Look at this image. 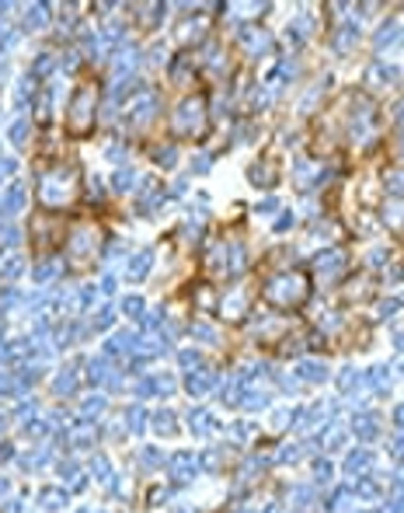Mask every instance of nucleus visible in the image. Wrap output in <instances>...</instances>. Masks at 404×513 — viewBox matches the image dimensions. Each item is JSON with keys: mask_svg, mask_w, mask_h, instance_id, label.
Wrapping results in <instances>:
<instances>
[{"mask_svg": "<svg viewBox=\"0 0 404 513\" xmlns=\"http://www.w3.org/2000/svg\"><path fill=\"white\" fill-rule=\"evenodd\" d=\"M101 409H105V398H101V395H94V398L84 402V412H91V416H98Z\"/></svg>", "mask_w": 404, "mask_h": 513, "instance_id": "2eb2a0df", "label": "nucleus"}, {"mask_svg": "<svg viewBox=\"0 0 404 513\" xmlns=\"http://www.w3.org/2000/svg\"><path fill=\"white\" fill-rule=\"evenodd\" d=\"M352 426H355V433H359L362 440H373V437H376V419H373V416H355V419H352Z\"/></svg>", "mask_w": 404, "mask_h": 513, "instance_id": "7ed1b4c3", "label": "nucleus"}, {"mask_svg": "<svg viewBox=\"0 0 404 513\" xmlns=\"http://www.w3.org/2000/svg\"><path fill=\"white\" fill-rule=\"evenodd\" d=\"M359 513H362V510H359Z\"/></svg>", "mask_w": 404, "mask_h": 513, "instance_id": "f704fd0d", "label": "nucleus"}, {"mask_svg": "<svg viewBox=\"0 0 404 513\" xmlns=\"http://www.w3.org/2000/svg\"><path fill=\"white\" fill-rule=\"evenodd\" d=\"M25 137H28V119H18V122L11 126V144L21 147V144H25Z\"/></svg>", "mask_w": 404, "mask_h": 513, "instance_id": "f8f14e48", "label": "nucleus"}, {"mask_svg": "<svg viewBox=\"0 0 404 513\" xmlns=\"http://www.w3.org/2000/svg\"><path fill=\"white\" fill-rule=\"evenodd\" d=\"M129 426H133V433H146V409L143 405L129 409Z\"/></svg>", "mask_w": 404, "mask_h": 513, "instance_id": "9d476101", "label": "nucleus"}, {"mask_svg": "<svg viewBox=\"0 0 404 513\" xmlns=\"http://www.w3.org/2000/svg\"><path fill=\"white\" fill-rule=\"evenodd\" d=\"M178 513H192V510H188V506H181V510H178Z\"/></svg>", "mask_w": 404, "mask_h": 513, "instance_id": "2f4dec72", "label": "nucleus"}, {"mask_svg": "<svg viewBox=\"0 0 404 513\" xmlns=\"http://www.w3.org/2000/svg\"><path fill=\"white\" fill-rule=\"evenodd\" d=\"M112 185H115V189H119V192H126V189H129V185H133V171H119V175H115V178H112Z\"/></svg>", "mask_w": 404, "mask_h": 513, "instance_id": "4468645a", "label": "nucleus"}, {"mask_svg": "<svg viewBox=\"0 0 404 513\" xmlns=\"http://www.w3.org/2000/svg\"><path fill=\"white\" fill-rule=\"evenodd\" d=\"M352 384H355V377H352V370H341V377H338V388H341V391H348Z\"/></svg>", "mask_w": 404, "mask_h": 513, "instance_id": "aec40b11", "label": "nucleus"}, {"mask_svg": "<svg viewBox=\"0 0 404 513\" xmlns=\"http://www.w3.org/2000/svg\"><path fill=\"white\" fill-rule=\"evenodd\" d=\"M171 475H174V482H188V478L195 475V461H192V454H178V461L171 464Z\"/></svg>", "mask_w": 404, "mask_h": 513, "instance_id": "f257e3e1", "label": "nucleus"}, {"mask_svg": "<svg viewBox=\"0 0 404 513\" xmlns=\"http://www.w3.org/2000/svg\"><path fill=\"white\" fill-rule=\"evenodd\" d=\"M46 7H32V14H28V28H39L42 21H46V14H42Z\"/></svg>", "mask_w": 404, "mask_h": 513, "instance_id": "f3484780", "label": "nucleus"}, {"mask_svg": "<svg viewBox=\"0 0 404 513\" xmlns=\"http://www.w3.org/2000/svg\"><path fill=\"white\" fill-rule=\"evenodd\" d=\"M122 311H126V314H139V311H143V300H139V297H126V300H122Z\"/></svg>", "mask_w": 404, "mask_h": 513, "instance_id": "dca6fc26", "label": "nucleus"}, {"mask_svg": "<svg viewBox=\"0 0 404 513\" xmlns=\"http://www.w3.org/2000/svg\"><path fill=\"white\" fill-rule=\"evenodd\" d=\"M112 318H115L112 311H101V314L94 318V328H108V325H112Z\"/></svg>", "mask_w": 404, "mask_h": 513, "instance_id": "6ab92c4d", "label": "nucleus"}, {"mask_svg": "<svg viewBox=\"0 0 404 513\" xmlns=\"http://www.w3.org/2000/svg\"><path fill=\"white\" fill-rule=\"evenodd\" d=\"M401 373H404V366H401Z\"/></svg>", "mask_w": 404, "mask_h": 513, "instance_id": "72a5a7b5", "label": "nucleus"}, {"mask_svg": "<svg viewBox=\"0 0 404 513\" xmlns=\"http://www.w3.org/2000/svg\"><path fill=\"white\" fill-rule=\"evenodd\" d=\"M94 475H98V478L108 475V461H105V457H94Z\"/></svg>", "mask_w": 404, "mask_h": 513, "instance_id": "412c9836", "label": "nucleus"}, {"mask_svg": "<svg viewBox=\"0 0 404 513\" xmlns=\"http://www.w3.org/2000/svg\"><path fill=\"white\" fill-rule=\"evenodd\" d=\"M4 489H7V482H0V492H4Z\"/></svg>", "mask_w": 404, "mask_h": 513, "instance_id": "473e14b6", "label": "nucleus"}, {"mask_svg": "<svg viewBox=\"0 0 404 513\" xmlns=\"http://www.w3.org/2000/svg\"><path fill=\"white\" fill-rule=\"evenodd\" d=\"M94 297H98V290H94V287H84V297H80V300H84V307H87V304H94Z\"/></svg>", "mask_w": 404, "mask_h": 513, "instance_id": "b1692460", "label": "nucleus"}, {"mask_svg": "<svg viewBox=\"0 0 404 513\" xmlns=\"http://www.w3.org/2000/svg\"><path fill=\"white\" fill-rule=\"evenodd\" d=\"M146 273H150V251H139L129 266V280H143Z\"/></svg>", "mask_w": 404, "mask_h": 513, "instance_id": "39448f33", "label": "nucleus"}, {"mask_svg": "<svg viewBox=\"0 0 404 513\" xmlns=\"http://www.w3.org/2000/svg\"><path fill=\"white\" fill-rule=\"evenodd\" d=\"M129 346H133V335H129V332H122V335H112V342H108V353L115 356V353H126Z\"/></svg>", "mask_w": 404, "mask_h": 513, "instance_id": "9b49d317", "label": "nucleus"}, {"mask_svg": "<svg viewBox=\"0 0 404 513\" xmlns=\"http://www.w3.org/2000/svg\"><path fill=\"white\" fill-rule=\"evenodd\" d=\"M11 171H14V161H11V157H0V182H4Z\"/></svg>", "mask_w": 404, "mask_h": 513, "instance_id": "4be33fe9", "label": "nucleus"}, {"mask_svg": "<svg viewBox=\"0 0 404 513\" xmlns=\"http://www.w3.org/2000/svg\"><path fill=\"white\" fill-rule=\"evenodd\" d=\"M153 426H157V433L160 437H167V433H174L171 426H174V416H171V409H164V412H157L153 416Z\"/></svg>", "mask_w": 404, "mask_h": 513, "instance_id": "6e6552de", "label": "nucleus"}, {"mask_svg": "<svg viewBox=\"0 0 404 513\" xmlns=\"http://www.w3.org/2000/svg\"><path fill=\"white\" fill-rule=\"evenodd\" d=\"M139 457H143V464H146V468H157V461H160V454H157L153 447H146V450H143Z\"/></svg>", "mask_w": 404, "mask_h": 513, "instance_id": "a211bd4d", "label": "nucleus"}, {"mask_svg": "<svg viewBox=\"0 0 404 513\" xmlns=\"http://www.w3.org/2000/svg\"><path fill=\"white\" fill-rule=\"evenodd\" d=\"M195 335H199V339H216V332H213V328H202V325L195 328Z\"/></svg>", "mask_w": 404, "mask_h": 513, "instance_id": "c85d7f7f", "label": "nucleus"}, {"mask_svg": "<svg viewBox=\"0 0 404 513\" xmlns=\"http://www.w3.org/2000/svg\"><path fill=\"white\" fill-rule=\"evenodd\" d=\"M178 363H181V366H195V363H199V353H181Z\"/></svg>", "mask_w": 404, "mask_h": 513, "instance_id": "5701e85b", "label": "nucleus"}, {"mask_svg": "<svg viewBox=\"0 0 404 513\" xmlns=\"http://www.w3.org/2000/svg\"><path fill=\"white\" fill-rule=\"evenodd\" d=\"M258 210H262V213H272V210H275V199H262Z\"/></svg>", "mask_w": 404, "mask_h": 513, "instance_id": "cd10ccee", "label": "nucleus"}, {"mask_svg": "<svg viewBox=\"0 0 404 513\" xmlns=\"http://www.w3.org/2000/svg\"><path fill=\"white\" fill-rule=\"evenodd\" d=\"M394 419H397V423H401V426H404V405H401V409H397V412H394Z\"/></svg>", "mask_w": 404, "mask_h": 513, "instance_id": "7c9ffc66", "label": "nucleus"}, {"mask_svg": "<svg viewBox=\"0 0 404 513\" xmlns=\"http://www.w3.org/2000/svg\"><path fill=\"white\" fill-rule=\"evenodd\" d=\"M394 311H397V300H387V304L380 307V314H394Z\"/></svg>", "mask_w": 404, "mask_h": 513, "instance_id": "c756f323", "label": "nucleus"}, {"mask_svg": "<svg viewBox=\"0 0 404 513\" xmlns=\"http://www.w3.org/2000/svg\"><path fill=\"white\" fill-rule=\"evenodd\" d=\"M188 419H192V433H195V437L209 433V426H216V423H213L206 412H199V409H192V416H188Z\"/></svg>", "mask_w": 404, "mask_h": 513, "instance_id": "0eeeda50", "label": "nucleus"}, {"mask_svg": "<svg viewBox=\"0 0 404 513\" xmlns=\"http://www.w3.org/2000/svg\"><path fill=\"white\" fill-rule=\"evenodd\" d=\"M209 388H213V377H209V373L199 370V373L188 377V391H192V395H202V391H209Z\"/></svg>", "mask_w": 404, "mask_h": 513, "instance_id": "1a4fd4ad", "label": "nucleus"}, {"mask_svg": "<svg viewBox=\"0 0 404 513\" xmlns=\"http://www.w3.org/2000/svg\"><path fill=\"white\" fill-rule=\"evenodd\" d=\"M14 300H18V293H14V290L0 293V304H4V307H7V304H14Z\"/></svg>", "mask_w": 404, "mask_h": 513, "instance_id": "bb28decb", "label": "nucleus"}, {"mask_svg": "<svg viewBox=\"0 0 404 513\" xmlns=\"http://www.w3.org/2000/svg\"><path fill=\"white\" fill-rule=\"evenodd\" d=\"M300 377L321 384V380H328V366H324V363H303V366H300Z\"/></svg>", "mask_w": 404, "mask_h": 513, "instance_id": "20e7f679", "label": "nucleus"}, {"mask_svg": "<svg viewBox=\"0 0 404 513\" xmlns=\"http://www.w3.org/2000/svg\"><path fill=\"white\" fill-rule=\"evenodd\" d=\"M355 492H359V496H376V489H373V482H362V485H359Z\"/></svg>", "mask_w": 404, "mask_h": 513, "instance_id": "393cba45", "label": "nucleus"}, {"mask_svg": "<svg viewBox=\"0 0 404 513\" xmlns=\"http://www.w3.org/2000/svg\"><path fill=\"white\" fill-rule=\"evenodd\" d=\"M366 464H373V454H366V450H355V454H348V461H345V471L352 475V471H362Z\"/></svg>", "mask_w": 404, "mask_h": 513, "instance_id": "423d86ee", "label": "nucleus"}, {"mask_svg": "<svg viewBox=\"0 0 404 513\" xmlns=\"http://www.w3.org/2000/svg\"><path fill=\"white\" fill-rule=\"evenodd\" d=\"M39 503H42V506H63V503H67V492H53V489H46V492L39 496Z\"/></svg>", "mask_w": 404, "mask_h": 513, "instance_id": "ddd939ff", "label": "nucleus"}, {"mask_svg": "<svg viewBox=\"0 0 404 513\" xmlns=\"http://www.w3.org/2000/svg\"><path fill=\"white\" fill-rule=\"evenodd\" d=\"M21 203H25V189H21V185H11V192L4 196V206H0V210H4V213H18Z\"/></svg>", "mask_w": 404, "mask_h": 513, "instance_id": "f03ea898", "label": "nucleus"}, {"mask_svg": "<svg viewBox=\"0 0 404 513\" xmlns=\"http://www.w3.org/2000/svg\"><path fill=\"white\" fill-rule=\"evenodd\" d=\"M328 475H331V464L321 461V464H317V478H328Z\"/></svg>", "mask_w": 404, "mask_h": 513, "instance_id": "a878e982", "label": "nucleus"}]
</instances>
